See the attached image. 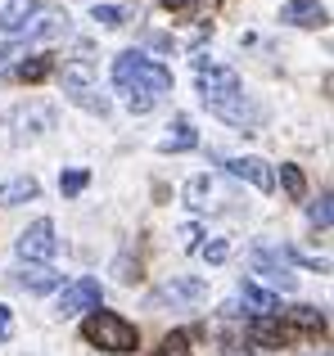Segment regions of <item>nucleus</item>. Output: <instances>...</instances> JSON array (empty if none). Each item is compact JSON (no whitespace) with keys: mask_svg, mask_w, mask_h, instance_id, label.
<instances>
[{"mask_svg":"<svg viewBox=\"0 0 334 356\" xmlns=\"http://www.w3.org/2000/svg\"><path fill=\"white\" fill-rule=\"evenodd\" d=\"M113 86L127 95V108L141 118V113H150L163 95H172V68H163L159 59H150V54H141V50H122L113 59Z\"/></svg>","mask_w":334,"mask_h":356,"instance_id":"nucleus-1","label":"nucleus"},{"mask_svg":"<svg viewBox=\"0 0 334 356\" xmlns=\"http://www.w3.org/2000/svg\"><path fill=\"white\" fill-rule=\"evenodd\" d=\"M81 339H86L90 348H100V352H113V356H127V352L141 348V330H136L127 316L104 312V307L86 312V321H81Z\"/></svg>","mask_w":334,"mask_h":356,"instance_id":"nucleus-2","label":"nucleus"},{"mask_svg":"<svg viewBox=\"0 0 334 356\" xmlns=\"http://www.w3.org/2000/svg\"><path fill=\"white\" fill-rule=\"evenodd\" d=\"M294 261H303V266H317L312 257H299V252L285 248V243H253V270L267 280V284H271V293H294V289H299Z\"/></svg>","mask_w":334,"mask_h":356,"instance_id":"nucleus-3","label":"nucleus"},{"mask_svg":"<svg viewBox=\"0 0 334 356\" xmlns=\"http://www.w3.org/2000/svg\"><path fill=\"white\" fill-rule=\"evenodd\" d=\"M194 77H199V99H203V108H208V104H221V99H230V95H244V81H239V72L226 68V63L194 59Z\"/></svg>","mask_w":334,"mask_h":356,"instance_id":"nucleus-4","label":"nucleus"},{"mask_svg":"<svg viewBox=\"0 0 334 356\" xmlns=\"http://www.w3.org/2000/svg\"><path fill=\"white\" fill-rule=\"evenodd\" d=\"M14 248H18V257L32 261V266H50V257L59 252V235H54V221H50V217H36L32 226H27L23 235L14 239Z\"/></svg>","mask_w":334,"mask_h":356,"instance_id":"nucleus-5","label":"nucleus"},{"mask_svg":"<svg viewBox=\"0 0 334 356\" xmlns=\"http://www.w3.org/2000/svg\"><path fill=\"white\" fill-rule=\"evenodd\" d=\"M203 298H208V280L203 275H176L150 293V307H190V302H203Z\"/></svg>","mask_w":334,"mask_h":356,"instance_id":"nucleus-6","label":"nucleus"},{"mask_svg":"<svg viewBox=\"0 0 334 356\" xmlns=\"http://www.w3.org/2000/svg\"><path fill=\"white\" fill-rule=\"evenodd\" d=\"M100 302H104V289H100V280H95V275H81V280H72V284H63L54 312H59V316H81V312H95Z\"/></svg>","mask_w":334,"mask_h":356,"instance_id":"nucleus-7","label":"nucleus"},{"mask_svg":"<svg viewBox=\"0 0 334 356\" xmlns=\"http://www.w3.org/2000/svg\"><path fill=\"white\" fill-rule=\"evenodd\" d=\"M226 172L235 176V181H248L253 190H262V194H271V190H276V167L267 163V158H253V154H244V158H226Z\"/></svg>","mask_w":334,"mask_h":356,"instance_id":"nucleus-8","label":"nucleus"},{"mask_svg":"<svg viewBox=\"0 0 334 356\" xmlns=\"http://www.w3.org/2000/svg\"><path fill=\"white\" fill-rule=\"evenodd\" d=\"M208 113H217L221 122H230V127H244V131H253V127H262V104H253V99H244V95H230V99H221V104H208Z\"/></svg>","mask_w":334,"mask_h":356,"instance_id":"nucleus-9","label":"nucleus"},{"mask_svg":"<svg viewBox=\"0 0 334 356\" xmlns=\"http://www.w3.org/2000/svg\"><path fill=\"white\" fill-rule=\"evenodd\" d=\"M68 32V14L63 9H45V5H36V14L27 18L23 27H18L14 36H27V41H45V36H63Z\"/></svg>","mask_w":334,"mask_h":356,"instance_id":"nucleus-10","label":"nucleus"},{"mask_svg":"<svg viewBox=\"0 0 334 356\" xmlns=\"http://www.w3.org/2000/svg\"><path fill=\"white\" fill-rule=\"evenodd\" d=\"M280 23H289V27H326L330 9L321 5V0H285L280 5Z\"/></svg>","mask_w":334,"mask_h":356,"instance_id":"nucleus-11","label":"nucleus"},{"mask_svg":"<svg viewBox=\"0 0 334 356\" xmlns=\"http://www.w3.org/2000/svg\"><path fill=\"white\" fill-rule=\"evenodd\" d=\"M14 284L23 289V293H54V289L63 284V275L54 266H32V261H23V266L14 270Z\"/></svg>","mask_w":334,"mask_h":356,"instance_id":"nucleus-12","label":"nucleus"},{"mask_svg":"<svg viewBox=\"0 0 334 356\" xmlns=\"http://www.w3.org/2000/svg\"><path fill=\"white\" fill-rule=\"evenodd\" d=\"M235 302H244L248 316H280V312H285V307H280V293H271V289H257L253 280H244V284H239Z\"/></svg>","mask_w":334,"mask_h":356,"instance_id":"nucleus-13","label":"nucleus"},{"mask_svg":"<svg viewBox=\"0 0 334 356\" xmlns=\"http://www.w3.org/2000/svg\"><path fill=\"white\" fill-rule=\"evenodd\" d=\"M248 339H253V343H267V348H285L294 334L285 330L280 316H253V321H248Z\"/></svg>","mask_w":334,"mask_h":356,"instance_id":"nucleus-14","label":"nucleus"},{"mask_svg":"<svg viewBox=\"0 0 334 356\" xmlns=\"http://www.w3.org/2000/svg\"><path fill=\"white\" fill-rule=\"evenodd\" d=\"M194 145H199V136H194V122H190V118H172L167 136L159 140V149H163V154H190Z\"/></svg>","mask_w":334,"mask_h":356,"instance_id":"nucleus-15","label":"nucleus"},{"mask_svg":"<svg viewBox=\"0 0 334 356\" xmlns=\"http://www.w3.org/2000/svg\"><path fill=\"white\" fill-rule=\"evenodd\" d=\"M280 321L289 334H321L326 330V312H317V307H289V312H280Z\"/></svg>","mask_w":334,"mask_h":356,"instance_id":"nucleus-16","label":"nucleus"},{"mask_svg":"<svg viewBox=\"0 0 334 356\" xmlns=\"http://www.w3.org/2000/svg\"><path fill=\"white\" fill-rule=\"evenodd\" d=\"M32 14H36V0H0V27H5L9 36H14Z\"/></svg>","mask_w":334,"mask_h":356,"instance_id":"nucleus-17","label":"nucleus"},{"mask_svg":"<svg viewBox=\"0 0 334 356\" xmlns=\"http://www.w3.org/2000/svg\"><path fill=\"white\" fill-rule=\"evenodd\" d=\"M36 190H41V185H36V176H14L9 185H0V203H5V208H14V203L36 199Z\"/></svg>","mask_w":334,"mask_h":356,"instance_id":"nucleus-18","label":"nucleus"},{"mask_svg":"<svg viewBox=\"0 0 334 356\" xmlns=\"http://www.w3.org/2000/svg\"><path fill=\"white\" fill-rule=\"evenodd\" d=\"M50 68H54V54H32L27 63L14 68V77L18 81H41V77H50Z\"/></svg>","mask_w":334,"mask_h":356,"instance_id":"nucleus-19","label":"nucleus"},{"mask_svg":"<svg viewBox=\"0 0 334 356\" xmlns=\"http://www.w3.org/2000/svg\"><path fill=\"white\" fill-rule=\"evenodd\" d=\"M276 176H280V185H285V194H289V199H308V176H303L294 163H285Z\"/></svg>","mask_w":334,"mask_h":356,"instance_id":"nucleus-20","label":"nucleus"},{"mask_svg":"<svg viewBox=\"0 0 334 356\" xmlns=\"http://www.w3.org/2000/svg\"><path fill=\"white\" fill-rule=\"evenodd\" d=\"M154 356H194V352H190V339L176 330V334H167V339L159 343V352H154Z\"/></svg>","mask_w":334,"mask_h":356,"instance_id":"nucleus-21","label":"nucleus"},{"mask_svg":"<svg viewBox=\"0 0 334 356\" xmlns=\"http://www.w3.org/2000/svg\"><path fill=\"white\" fill-rule=\"evenodd\" d=\"M86 181H90L86 167H72V172L59 176V190H63V194H81V190H86Z\"/></svg>","mask_w":334,"mask_h":356,"instance_id":"nucleus-22","label":"nucleus"},{"mask_svg":"<svg viewBox=\"0 0 334 356\" xmlns=\"http://www.w3.org/2000/svg\"><path fill=\"white\" fill-rule=\"evenodd\" d=\"M18 59H27V50L18 41H0V72L5 68H18Z\"/></svg>","mask_w":334,"mask_h":356,"instance_id":"nucleus-23","label":"nucleus"},{"mask_svg":"<svg viewBox=\"0 0 334 356\" xmlns=\"http://www.w3.org/2000/svg\"><path fill=\"white\" fill-rule=\"evenodd\" d=\"M90 18H95L100 27H122V9H118V5H95Z\"/></svg>","mask_w":334,"mask_h":356,"instance_id":"nucleus-24","label":"nucleus"},{"mask_svg":"<svg viewBox=\"0 0 334 356\" xmlns=\"http://www.w3.org/2000/svg\"><path fill=\"white\" fill-rule=\"evenodd\" d=\"M308 221H312V226H321V230L330 226V194H321V199L308 208Z\"/></svg>","mask_w":334,"mask_h":356,"instance_id":"nucleus-25","label":"nucleus"},{"mask_svg":"<svg viewBox=\"0 0 334 356\" xmlns=\"http://www.w3.org/2000/svg\"><path fill=\"white\" fill-rule=\"evenodd\" d=\"M203 257H208V261H226L230 257V243L226 239H212L208 248H203Z\"/></svg>","mask_w":334,"mask_h":356,"instance_id":"nucleus-26","label":"nucleus"},{"mask_svg":"<svg viewBox=\"0 0 334 356\" xmlns=\"http://www.w3.org/2000/svg\"><path fill=\"white\" fill-rule=\"evenodd\" d=\"M9 334H14V312H9V307L0 302V343H5Z\"/></svg>","mask_w":334,"mask_h":356,"instance_id":"nucleus-27","label":"nucleus"},{"mask_svg":"<svg viewBox=\"0 0 334 356\" xmlns=\"http://www.w3.org/2000/svg\"><path fill=\"white\" fill-rule=\"evenodd\" d=\"M181 239H185V248H194V239H199V226H185Z\"/></svg>","mask_w":334,"mask_h":356,"instance_id":"nucleus-28","label":"nucleus"},{"mask_svg":"<svg viewBox=\"0 0 334 356\" xmlns=\"http://www.w3.org/2000/svg\"><path fill=\"white\" fill-rule=\"evenodd\" d=\"M163 5H167V9H190L194 0H163Z\"/></svg>","mask_w":334,"mask_h":356,"instance_id":"nucleus-29","label":"nucleus"}]
</instances>
